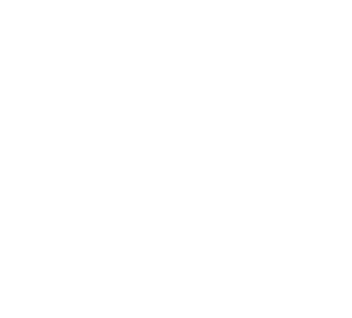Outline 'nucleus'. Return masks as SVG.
I'll list each match as a JSON object with an SVG mask.
<instances>
[]
</instances>
